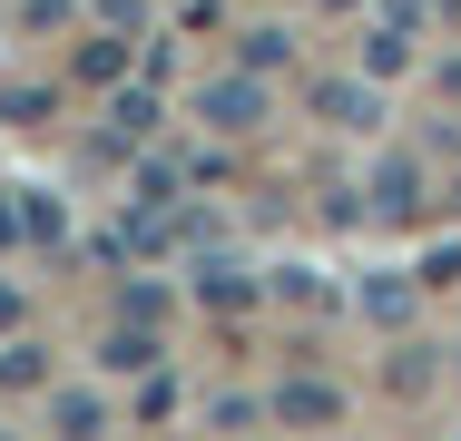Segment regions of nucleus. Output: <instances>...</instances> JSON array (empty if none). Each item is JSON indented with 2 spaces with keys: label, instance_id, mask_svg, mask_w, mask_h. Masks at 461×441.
Segmentation results:
<instances>
[{
  "label": "nucleus",
  "instance_id": "nucleus-19",
  "mask_svg": "<svg viewBox=\"0 0 461 441\" xmlns=\"http://www.w3.org/2000/svg\"><path fill=\"white\" fill-rule=\"evenodd\" d=\"M422 382H432V363H422V344L402 353V363H393V392H402V402H412V392H422Z\"/></svg>",
  "mask_w": 461,
  "mask_h": 441
},
{
  "label": "nucleus",
  "instance_id": "nucleus-8",
  "mask_svg": "<svg viewBox=\"0 0 461 441\" xmlns=\"http://www.w3.org/2000/svg\"><path fill=\"white\" fill-rule=\"evenodd\" d=\"M98 363H108V373H148V363H158V334H138V314H128V324L98 344Z\"/></svg>",
  "mask_w": 461,
  "mask_h": 441
},
{
  "label": "nucleus",
  "instance_id": "nucleus-5",
  "mask_svg": "<svg viewBox=\"0 0 461 441\" xmlns=\"http://www.w3.org/2000/svg\"><path fill=\"white\" fill-rule=\"evenodd\" d=\"M256 294H266V284H256V274H246V265H196V304H206V314H246V304H256Z\"/></svg>",
  "mask_w": 461,
  "mask_h": 441
},
{
  "label": "nucleus",
  "instance_id": "nucleus-18",
  "mask_svg": "<svg viewBox=\"0 0 461 441\" xmlns=\"http://www.w3.org/2000/svg\"><path fill=\"white\" fill-rule=\"evenodd\" d=\"M118 314H138V324H158V314H167V284H128V294H118Z\"/></svg>",
  "mask_w": 461,
  "mask_h": 441
},
{
  "label": "nucleus",
  "instance_id": "nucleus-27",
  "mask_svg": "<svg viewBox=\"0 0 461 441\" xmlns=\"http://www.w3.org/2000/svg\"><path fill=\"white\" fill-rule=\"evenodd\" d=\"M334 10H344V0H334Z\"/></svg>",
  "mask_w": 461,
  "mask_h": 441
},
{
  "label": "nucleus",
  "instance_id": "nucleus-13",
  "mask_svg": "<svg viewBox=\"0 0 461 441\" xmlns=\"http://www.w3.org/2000/svg\"><path fill=\"white\" fill-rule=\"evenodd\" d=\"M0 118H10V128H40V118H50V88H0Z\"/></svg>",
  "mask_w": 461,
  "mask_h": 441
},
{
  "label": "nucleus",
  "instance_id": "nucleus-25",
  "mask_svg": "<svg viewBox=\"0 0 461 441\" xmlns=\"http://www.w3.org/2000/svg\"><path fill=\"white\" fill-rule=\"evenodd\" d=\"M442 88H452V98H461V59H452V69H442Z\"/></svg>",
  "mask_w": 461,
  "mask_h": 441
},
{
  "label": "nucleus",
  "instance_id": "nucleus-7",
  "mask_svg": "<svg viewBox=\"0 0 461 441\" xmlns=\"http://www.w3.org/2000/svg\"><path fill=\"white\" fill-rule=\"evenodd\" d=\"M412 69V20H373L364 40V79H402Z\"/></svg>",
  "mask_w": 461,
  "mask_h": 441
},
{
  "label": "nucleus",
  "instance_id": "nucleus-6",
  "mask_svg": "<svg viewBox=\"0 0 461 441\" xmlns=\"http://www.w3.org/2000/svg\"><path fill=\"white\" fill-rule=\"evenodd\" d=\"M128 59H138L128 30H108V40H89V50L69 59V79H79V88H118V79H128Z\"/></svg>",
  "mask_w": 461,
  "mask_h": 441
},
{
  "label": "nucleus",
  "instance_id": "nucleus-3",
  "mask_svg": "<svg viewBox=\"0 0 461 441\" xmlns=\"http://www.w3.org/2000/svg\"><path fill=\"white\" fill-rule=\"evenodd\" d=\"M383 79H314L304 98L324 108V128H383V98H373Z\"/></svg>",
  "mask_w": 461,
  "mask_h": 441
},
{
  "label": "nucleus",
  "instance_id": "nucleus-16",
  "mask_svg": "<svg viewBox=\"0 0 461 441\" xmlns=\"http://www.w3.org/2000/svg\"><path fill=\"white\" fill-rule=\"evenodd\" d=\"M118 128L148 138V128H158V88H128V98H118Z\"/></svg>",
  "mask_w": 461,
  "mask_h": 441
},
{
  "label": "nucleus",
  "instance_id": "nucleus-2",
  "mask_svg": "<svg viewBox=\"0 0 461 441\" xmlns=\"http://www.w3.org/2000/svg\"><path fill=\"white\" fill-rule=\"evenodd\" d=\"M276 422H294V432H334V422H344V392H334L324 373H294V382H276Z\"/></svg>",
  "mask_w": 461,
  "mask_h": 441
},
{
  "label": "nucleus",
  "instance_id": "nucleus-17",
  "mask_svg": "<svg viewBox=\"0 0 461 441\" xmlns=\"http://www.w3.org/2000/svg\"><path fill=\"white\" fill-rule=\"evenodd\" d=\"M20 226H30V246H59V236H69V226H59V206H50V196H30V206H20Z\"/></svg>",
  "mask_w": 461,
  "mask_h": 441
},
{
  "label": "nucleus",
  "instance_id": "nucleus-22",
  "mask_svg": "<svg viewBox=\"0 0 461 441\" xmlns=\"http://www.w3.org/2000/svg\"><path fill=\"white\" fill-rule=\"evenodd\" d=\"M20 314H30V304H20V284H0V334H20Z\"/></svg>",
  "mask_w": 461,
  "mask_h": 441
},
{
  "label": "nucleus",
  "instance_id": "nucleus-10",
  "mask_svg": "<svg viewBox=\"0 0 461 441\" xmlns=\"http://www.w3.org/2000/svg\"><path fill=\"white\" fill-rule=\"evenodd\" d=\"M167 412H177V373L148 363V382H138V422H167Z\"/></svg>",
  "mask_w": 461,
  "mask_h": 441
},
{
  "label": "nucleus",
  "instance_id": "nucleus-23",
  "mask_svg": "<svg viewBox=\"0 0 461 441\" xmlns=\"http://www.w3.org/2000/svg\"><path fill=\"white\" fill-rule=\"evenodd\" d=\"M20 236H30V226H20V206H10V196H0V256H10V246H20Z\"/></svg>",
  "mask_w": 461,
  "mask_h": 441
},
{
  "label": "nucleus",
  "instance_id": "nucleus-11",
  "mask_svg": "<svg viewBox=\"0 0 461 441\" xmlns=\"http://www.w3.org/2000/svg\"><path fill=\"white\" fill-rule=\"evenodd\" d=\"M364 314H373V324H402V314H412V284L373 274V284H364Z\"/></svg>",
  "mask_w": 461,
  "mask_h": 441
},
{
  "label": "nucleus",
  "instance_id": "nucleus-20",
  "mask_svg": "<svg viewBox=\"0 0 461 441\" xmlns=\"http://www.w3.org/2000/svg\"><path fill=\"white\" fill-rule=\"evenodd\" d=\"M276 294H285V304H324V284H314L304 265H285V274H276Z\"/></svg>",
  "mask_w": 461,
  "mask_h": 441
},
{
  "label": "nucleus",
  "instance_id": "nucleus-1",
  "mask_svg": "<svg viewBox=\"0 0 461 441\" xmlns=\"http://www.w3.org/2000/svg\"><path fill=\"white\" fill-rule=\"evenodd\" d=\"M196 118H206V128H226V138H236V128H266V79H256V69L206 79V88H196Z\"/></svg>",
  "mask_w": 461,
  "mask_h": 441
},
{
  "label": "nucleus",
  "instance_id": "nucleus-15",
  "mask_svg": "<svg viewBox=\"0 0 461 441\" xmlns=\"http://www.w3.org/2000/svg\"><path fill=\"white\" fill-rule=\"evenodd\" d=\"M285 50H294V30H246V69H285Z\"/></svg>",
  "mask_w": 461,
  "mask_h": 441
},
{
  "label": "nucleus",
  "instance_id": "nucleus-21",
  "mask_svg": "<svg viewBox=\"0 0 461 441\" xmlns=\"http://www.w3.org/2000/svg\"><path fill=\"white\" fill-rule=\"evenodd\" d=\"M422 284H432V294H442V284H461V246H442V256L422 265Z\"/></svg>",
  "mask_w": 461,
  "mask_h": 441
},
{
  "label": "nucleus",
  "instance_id": "nucleus-24",
  "mask_svg": "<svg viewBox=\"0 0 461 441\" xmlns=\"http://www.w3.org/2000/svg\"><path fill=\"white\" fill-rule=\"evenodd\" d=\"M98 10H108V20H138V10H148V0H98Z\"/></svg>",
  "mask_w": 461,
  "mask_h": 441
},
{
  "label": "nucleus",
  "instance_id": "nucleus-14",
  "mask_svg": "<svg viewBox=\"0 0 461 441\" xmlns=\"http://www.w3.org/2000/svg\"><path fill=\"white\" fill-rule=\"evenodd\" d=\"M246 422H276V402H246V392H216V432H246Z\"/></svg>",
  "mask_w": 461,
  "mask_h": 441
},
{
  "label": "nucleus",
  "instance_id": "nucleus-4",
  "mask_svg": "<svg viewBox=\"0 0 461 441\" xmlns=\"http://www.w3.org/2000/svg\"><path fill=\"white\" fill-rule=\"evenodd\" d=\"M364 196H373V216H393V226H402V216H422V167H412V158H383Z\"/></svg>",
  "mask_w": 461,
  "mask_h": 441
},
{
  "label": "nucleus",
  "instance_id": "nucleus-9",
  "mask_svg": "<svg viewBox=\"0 0 461 441\" xmlns=\"http://www.w3.org/2000/svg\"><path fill=\"white\" fill-rule=\"evenodd\" d=\"M50 422H59V432H108V402H98V392H59Z\"/></svg>",
  "mask_w": 461,
  "mask_h": 441
},
{
  "label": "nucleus",
  "instance_id": "nucleus-26",
  "mask_svg": "<svg viewBox=\"0 0 461 441\" xmlns=\"http://www.w3.org/2000/svg\"><path fill=\"white\" fill-rule=\"evenodd\" d=\"M452 196H461V176H452Z\"/></svg>",
  "mask_w": 461,
  "mask_h": 441
},
{
  "label": "nucleus",
  "instance_id": "nucleus-12",
  "mask_svg": "<svg viewBox=\"0 0 461 441\" xmlns=\"http://www.w3.org/2000/svg\"><path fill=\"white\" fill-rule=\"evenodd\" d=\"M40 373H50V363H40V344H10V353H0V392H30Z\"/></svg>",
  "mask_w": 461,
  "mask_h": 441
}]
</instances>
